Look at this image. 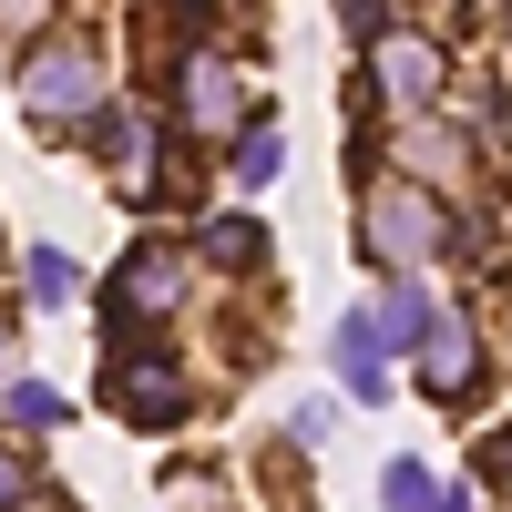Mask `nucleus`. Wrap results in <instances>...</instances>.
Wrapping results in <instances>:
<instances>
[{
    "instance_id": "obj_14",
    "label": "nucleus",
    "mask_w": 512,
    "mask_h": 512,
    "mask_svg": "<svg viewBox=\"0 0 512 512\" xmlns=\"http://www.w3.org/2000/svg\"><path fill=\"white\" fill-rule=\"evenodd\" d=\"M0 400H11V431H52V420H62V400H52V390H31V379H11Z\"/></svg>"
},
{
    "instance_id": "obj_16",
    "label": "nucleus",
    "mask_w": 512,
    "mask_h": 512,
    "mask_svg": "<svg viewBox=\"0 0 512 512\" xmlns=\"http://www.w3.org/2000/svg\"><path fill=\"white\" fill-rule=\"evenodd\" d=\"M21 502H31V461L0 441V512H21Z\"/></svg>"
},
{
    "instance_id": "obj_11",
    "label": "nucleus",
    "mask_w": 512,
    "mask_h": 512,
    "mask_svg": "<svg viewBox=\"0 0 512 512\" xmlns=\"http://www.w3.org/2000/svg\"><path fill=\"white\" fill-rule=\"evenodd\" d=\"M205 256H216V267H256V256H267V226L256 216H216L205 226Z\"/></svg>"
},
{
    "instance_id": "obj_19",
    "label": "nucleus",
    "mask_w": 512,
    "mask_h": 512,
    "mask_svg": "<svg viewBox=\"0 0 512 512\" xmlns=\"http://www.w3.org/2000/svg\"><path fill=\"white\" fill-rule=\"evenodd\" d=\"M502 52H512V0H502Z\"/></svg>"
},
{
    "instance_id": "obj_15",
    "label": "nucleus",
    "mask_w": 512,
    "mask_h": 512,
    "mask_svg": "<svg viewBox=\"0 0 512 512\" xmlns=\"http://www.w3.org/2000/svg\"><path fill=\"white\" fill-rule=\"evenodd\" d=\"M41 21H52V0H0V41H31Z\"/></svg>"
},
{
    "instance_id": "obj_12",
    "label": "nucleus",
    "mask_w": 512,
    "mask_h": 512,
    "mask_svg": "<svg viewBox=\"0 0 512 512\" xmlns=\"http://www.w3.org/2000/svg\"><path fill=\"white\" fill-rule=\"evenodd\" d=\"M379 502L390 512H441V482L420 472V461H390V472H379Z\"/></svg>"
},
{
    "instance_id": "obj_9",
    "label": "nucleus",
    "mask_w": 512,
    "mask_h": 512,
    "mask_svg": "<svg viewBox=\"0 0 512 512\" xmlns=\"http://www.w3.org/2000/svg\"><path fill=\"white\" fill-rule=\"evenodd\" d=\"M82 144H93L103 164H123V175H144V154H154V123H144V113H123V103H103L93 123H82Z\"/></svg>"
},
{
    "instance_id": "obj_5",
    "label": "nucleus",
    "mask_w": 512,
    "mask_h": 512,
    "mask_svg": "<svg viewBox=\"0 0 512 512\" xmlns=\"http://www.w3.org/2000/svg\"><path fill=\"white\" fill-rule=\"evenodd\" d=\"M369 82H379L400 113H420V103L441 93V52H431L420 31H379V41H369Z\"/></svg>"
},
{
    "instance_id": "obj_17",
    "label": "nucleus",
    "mask_w": 512,
    "mask_h": 512,
    "mask_svg": "<svg viewBox=\"0 0 512 512\" xmlns=\"http://www.w3.org/2000/svg\"><path fill=\"white\" fill-rule=\"evenodd\" d=\"M482 472H492V492H512V431H492V451H482Z\"/></svg>"
},
{
    "instance_id": "obj_7",
    "label": "nucleus",
    "mask_w": 512,
    "mask_h": 512,
    "mask_svg": "<svg viewBox=\"0 0 512 512\" xmlns=\"http://www.w3.org/2000/svg\"><path fill=\"white\" fill-rule=\"evenodd\" d=\"M379 318L359 308V318H338V338H328V359H338V379H349V400H390V369H379Z\"/></svg>"
},
{
    "instance_id": "obj_20",
    "label": "nucleus",
    "mask_w": 512,
    "mask_h": 512,
    "mask_svg": "<svg viewBox=\"0 0 512 512\" xmlns=\"http://www.w3.org/2000/svg\"><path fill=\"white\" fill-rule=\"evenodd\" d=\"M441 512H472V502H461V492H441Z\"/></svg>"
},
{
    "instance_id": "obj_2",
    "label": "nucleus",
    "mask_w": 512,
    "mask_h": 512,
    "mask_svg": "<svg viewBox=\"0 0 512 512\" xmlns=\"http://www.w3.org/2000/svg\"><path fill=\"white\" fill-rule=\"evenodd\" d=\"M21 113H41V123H93L103 113V52L93 41H41V52L21 62Z\"/></svg>"
},
{
    "instance_id": "obj_8",
    "label": "nucleus",
    "mask_w": 512,
    "mask_h": 512,
    "mask_svg": "<svg viewBox=\"0 0 512 512\" xmlns=\"http://www.w3.org/2000/svg\"><path fill=\"white\" fill-rule=\"evenodd\" d=\"M185 123H195V134H236V72L216 52L185 62Z\"/></svg>"
},
{
    "instance_id": "obj_10",
    "label": "nucleus",
    "mask_w": 512,
    "mask_h": 512,
    "mask_svg": "<svg viewBox=\"0 0 512 512\" xmlns=\"http://www.w3.org/2000/svg\"><path fill=\"white\" fill-rule=\"evenodd\" d=\"M277 164H287L277 123H236V185H277Z\"/></svg>"
},
{
    "instance_id": "obj_3",
    "label": "nucleus",
    "mask_w": 512,
    "mask_h": 512,
    "mask_svg": "<svg viewBox=\"0 0 512 512\" xmlns=\"http://www.w3.org/2000/svg\"><path fill=\"white\" fill-rule=\"evenodd\" d=\"M113 400H123V420H144V431H175L185 420V369L144 359L134 338H113Z\"/></svg>"
},
{
    "instance_id": "obj_1",
    "label": "nucleus",
    "mask_w": 512,
    "mask_h": 512,
    "mask_svg": "<svg viewBox=\"0 0 512 512\" xmlns=\"http://www.w3.org/2000/svg\"><path fill=\"white\" fill-rule=\"evenodd\" d=\"M359 246H369V267H431V256L451 246L441 195L410 185V175H379V185H369V226H359Z\"/></svg>"
},
{
    "instance_id": "obj_4",
    "label": "nucleus",
    "mask_w": 512,
    "mask_h": 512,
    "mask_svg": "<svg viewBox=\"0 0 512 512\" xmlns=\"http://www.w3.org/2000/svg\"><path fill=\"white\" fill-rule=\"evenodd\" d=\"M420 390L431 400H472L482 390V338H472V318L461 308H431V328H420Z\"/></svg>"
},
{
    "instance_id": "obj_13",
    "label": "nucleus",
    "mask_w": 512,
    "mask_h": 512,
    "mask_svg": "<svg viewBox=\"0 0 512 512\" xmlns=\"http://www.w3.org/2000/svg\"><path fill=\"white\" fill-rule=\"evenodd\" d=\"M21 277H31V297H41V308H62V297L82 287V277H72V256H62V246H31V256H21Z\"/></svg>"
},
{
    "instance_id": "obj_6",
    "label": "nucleus",
    "mask_w": 512,
    "mask_h": 512,
    "mask_svg": "<svg viewBox=\"0 0 512 512\" xmlns=\"http://www.w3.org/2000/svg\"><path fill=\"white\" fill-rule=\"evenodd\" d=\"M175 287H185V256L164 246V236H144V246L113 267V308H123V318H164V308H175Z\"/></svg>"
},
{
    "instance_id": "obj_18",
    "label": "nucleus",
    "mask_w": 512,
    "mask_h": 512,
    "mask_svg": "<svg viewBox=\"0 0 512 512\" xmlns=\"http://www.w3.org/2000/svg\"><path fill=\"white\" fill-rule=\"evenodd\" d=\"M0 390H11V328H0Z\"/></svg>"
}]
</instances>
